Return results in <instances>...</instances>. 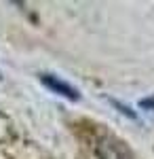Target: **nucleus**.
<instances>
[{
	"mask_svg": "<svg viewBox=\"0 0 154 159\" xmlns=\"http://www.w3.org/2000/svg\"><path fill=\"white\" fill-rule=\"evenodd\" d=\"M139 106H143V108H152V110H154V96H152V98L142 100V102H139Z\"/></svg>",
	"mask_w": 154,
	"mask_h": 159,
	"instance_id": "7ed1b4c3",
	"label": "nucleus"
},
{
	"mask_svg": "<svg viewBox=\"0 0 154 159\" xmlns=\"http://www.w3.org/2000/svg\"><path fill=\"white\" fill-rule=\"evenodd\" d=\"M38 79H40V83L47 87L51 93H57V96H61V98H68V100H72V102L80 100V91L72 85V83H68V81H63L61 76H57V74L42 72Z\"/></svg>",
	"mask_w": 154,
	"mask_h": 159,
	"instance_id": "f03ea898",
	"label": "nucleus"
},
{
	"mask_svg": "<svg viewBox=\"0 0 154 159\" xmlns=\"http://www.w3.org/2000/svg\"><path fill=\"white\" fill-rule=\"evenodd\" d=\"M95 157L97 159H133L125 142L110 134H104L95 142Z\"/></svg>",
	"mask_w": 154,
	"mask_h": 159,
	"instance_id": "f257e3e1",
	"label": "nucleus"
}]
</instances>
